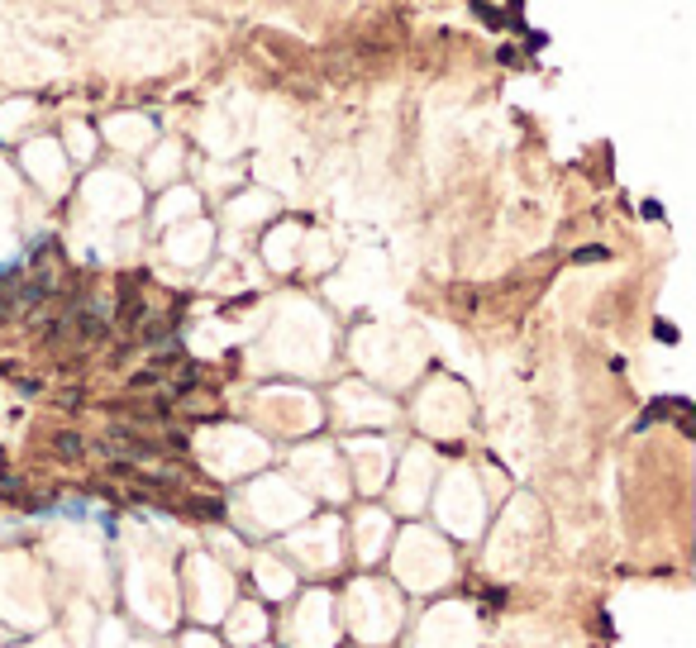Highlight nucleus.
I'll list each match as a JSON object with an SVG mask.
<instances>
[{
  "label": "nucleus",
  "mask_w": 696,
  "mask_h": 648,
  "mask_svg": "<svg viewBox=\"0 0 696 648\" xmlns=\"http://www.w3.org/2000/svg\"><path fill=\"white\" fill-rule=\"evenodd\" d=\"M602 258H606V248H582L577 263H602Z\"/></svg>",
  "instance_id": "1"
}]
</instances>
